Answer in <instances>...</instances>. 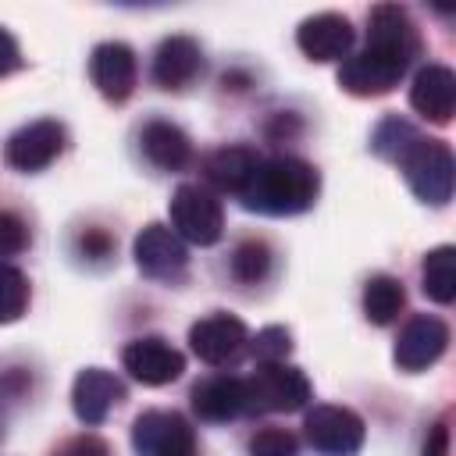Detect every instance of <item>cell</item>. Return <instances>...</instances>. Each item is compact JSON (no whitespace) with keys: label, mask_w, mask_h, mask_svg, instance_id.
I'll return each mask as SVG.
<instances>
[{"label":"cell","mask_w":456,"mask_h":456,"mask_svg":"<svg viewBox=\"0 0 456 456\" xmlns=\"http://www.w3.org/2000/svg\"><path fill=\"white\" fill-rule=\"evenodd\" d=\"M192 410L203 417V420H235L239 413H246V388H242V378H232V374H214L207 381H200L192 388Z\"/></svg>","instance_id":"obj_18"},{"label":"cell","mask_w":456,"mask_h":456,"mask_svg":"<svg viewBox=\"0 0 456 456\" xmlns=\"http://www.w3.org/2000/svg\"><path fill=\"white\" fill-rule=\"evenodd\" d=\"M132 445L139 456H196V435L185 417L171 410H146L132 424Z\"/></svg>","instance_id":"obj_7"},{"label":"cell","mask_w":456,"mask_h":456,"mask_svg":"<svg viewBox=\"0 0 456 456\" xmlns=\"http://www.w3.org/2000/svg\"><path fill=\"white\" fill-rule=\"evenodd\" d=\"M25 306H28V278L18 267L0 264V324L18 321Z\"/></svg>","instance_id":"obj_24"},{"label":"cell","mask_w":456,"mask_h":456,"mask_svg":"<svg viewBox=\"0 0 456 456\" xmlns=\"http://www.w3.org/2000/svg\"><path fill=\"white\" fill-rule=\"evenodd\" d=\"M317 189H321V178H317L314 164H306L299 157H271V160L256 164V171L246 182V189L239 192V200L256 214L289 217V214H303L306 207H314Z\"/></svg>","instance_id":"obj_2"},{"label":"cell","mask_w":456,"mask_h":456,"mask_svg":"<svg viewBox=\"0 0 456 456\" xmlns=\"http://www.w3.org/2000/svg\"><path fill=\"white\" fill-rule=\"evenodd\" d=\"M171 232L192 246H214L224 232V210L203 185H178L171 196Z\"/></svg>","instance_id":"obj_5"},{"label":"cell","mask_w":456,"mask_h":456,"mask_svg":"<svg viewBox=\"0 0 456 456\" xmlns=\"http://www.w3.org/2000/svg\"><path fill=\"white\" fill-rule=\"evenodd\" d=\"M18 64H21V50H18L14 36H11L7 28H0V78L11 75Z\"/></svg>","instance_id":"obj_32"},{"label":"cell","mask_w":456,"mask_h":456,"mask_svg":"<svg viewBox=\"0 0 456 456\" xmlns=\"http://www.w3.org/2000/svg\"><path fill=\"white\" fill-rule=\"evenodd\" d=\"M203 71V50L192 36H167L153 53V82L160 89H185Z\"/></svg>","instance_id":"obj_16"},{"label":"cell","mask_w":456,"mask_h":456,"mask_svg":"<svg viewBox=\"0 0 456 456\" xmlns=\"http://www.w3.org/2000/svg\"><path fill=\"white\" fill-rule=\"evenodd\" d=\"M125 399V385L118 374L103 370V367H86L78 370L75 385H71V406L75 417L82 424H103L107 413Z\"/></svg>","instance_id":"obj_13"},{"label":"cell","mask_w":456,"mask_h":456,"mask_svg":"<svg viewBox=\"0 0 456 456\" xmlns=\"http://www.w3.org/2000/svg\"><path fill=\"white\" fill-rule=\"evenodd\" d=\"M289 349H292V338H289V331L278 328V324L256 331V338H253V353H256L260 363H278V360L289 356Z\"/></svg>","instance_id":"obj_27"},{"label":"cell","mask_w":456,"mask_h":456,"mask_svg":"<svg viewBox=\"0 0 456 456\" xmlns=\"http://www.w3.org/2000/svg\"><path fill=\"white\" fill-rule=\"evenodd\" d=\"M395 164H399V171H403V178H406V185L413 189L417 200H424L431 207H442V203L452 200L456 164H452V153H449L445 142L417 135Z\"/></svg>","instance_id":"obj_3"},{"label":"cell","mask_w":456,"mask_h":456,"mask_svg":"<svg viewBox=\"0 0 456 456\" xmlns=\"http://www.w3.org/2000/svg\"><path fill=\"white\" fill-rule=\"evenodd\" d=\"M57 456H110V449H107V442L96 438V435H78V438H71Z\"/></svg>","instance_id":"obj_30"},{"label":"cell","mask_w":456,"mask_h":456,"mask_svg":"<svg viewBox=\"0 0 456 456\" xmlns=\"http://www.w3.org/2000/svg\"><path fill=\"white\" fill-rule=\"evenodd\" d=\"M449 346V328L442 317H431V314H417L403 324L399 338H395V349H392V360L403 367V370H424L431 367Z\"/></svg>","instance_id":"obj_11"},{"label":"cell","mask_w":456,"mask_h":456,"mask_svg":"<svg viewBox=\"0 0 456 456\" xmlns=\"http://www.w3.org/2000/svg\"><path fill=\"white\" fill-rule=\"evenodd\" d=\"M121 367L142 385H171L175 378H182L185 356L171 342L146 335V338H132L121 349Z\"/></svg>","instance_id":"obj_12"},{"label":"cell","mask_w":456,"mask_h":456,"mask_svg":"<svg viewBox=\"0 0 456 456\" xmlns=\"http://www.w3.org/2000/svg\"><path fill=\"white\" fill-rule=\"evenodd\" d=\"M28 246V224L14 210H0V256H14Z\"/></svg>","instance_id":"obj_28"},{"label":"cell","mask_w":456,"mask_h":456,"mask_svg":"<svg viewBox=\"0 0 456 456\" xmlns=\"http://www.w3.org/2000/svg\"><path fill=\"white\" fill-rule=\"evenodd\" d=\"M410 107L417 114H424L428 121L445 125L456 110V75L445 64H428L413 75L410 86Z\"/></svg>","instance_id":"obj_17"},{"label":"cell","mask_w":456,"mask_h":456,"mask_svg":"<svg viewBox=\"0 0 456 456\" xmlns=\"http://www.w3.org/2000/svg\"><path fill=\"white\" fill-rule=\"evenodd\" d=\"M246 342H249V331L235 314H210V317H203L189 328L192 353L210 367L232 363L246 349Z\"/></svg>","instance_id":"obj_10"},{"label":"cell","mask_w":456,"mask_h":456,"mask_svg":"<svg viewBox=\"0 0 456 456\" xmlns=\"http://www.w3.org/2000/svg\"><path fill=\"white\" fill-rule=\"evenodd\" d=\"M424 292L435 299V303H452L456 299V249L452 246H438L424 256Z\"/></svg>","instance_id":"obj_22"},{"label":"cell","mask_w":456,"mask_h":456,"mask_svg":"<svg viewBox=\"0 0 456 456\" xmlns=\"http://www.w3.org/2000/svg\"><path fill=\"white\" fill-rule=\"evenodd\" d=\"M242 388H246V413H292L310 403L306 374L285 360L260 363L249 378H242Z\"/></svg>","instance_id":"obj_4"},{"label":"cell","mask_w":456,"mask_h":456,"mask_svg":"<svg viewBox=\"0 0 456 456\" xmlns=\"http://www.w3.org/2000/svg\"><path fill=\"white\" fill-rule=\"evenodd\" d=\"M403 303H406V292H403V285H399L392 274H374V278H367V285H363V314H367V321H374V324H392V321L399 317Z\"/></svg>","instance_id":"obj_21"},{"label":"cell","mask_w":456,"mask_h":456,"mask_svg":"<svg viewBox=\"0 0 456 456\" xmlns=\"http://www.w3.org/2000/svg\"><path fill=\"white\" fill-rule=\"evenodd\" d=\"M249 456H299L296 435L285 428H264L249 438Z\"/></svg>","instance_id":"obj_26"},{"label":"cell","mask_w":456,"mask_h":456,"mask_svg":"<svg viewBox=\"0 0 456 456\" xmlns=\"http://www.w3.org/2000/svg\"><path fill=\"white\" fill-rule=\"evenodd\" d=\"M132 256H135V267L146 278H157V281L182 278L185 274V264H189L185 242L167 224H146L135 235V242H132Z\"/></svg>","instance_id":"obj_8"},{"label":"cell","mask_w":456,"mask_h":456,"mask_svg":"<svg viewBox=\"0 0 456 456\" xmlns=\"http://www.w3.org/2000/svg\"><path fill=\"white\" fill-rule=\"evenodd\" d=\"M135 75H139L135 53H132V46H125L118 39L100 43L89 57V78L107 100H128L135 89Z\"/></svg>","instance_id":"obj_14"},{"label":"cell","mask_w":456,"mask_h":456,"mask_svg":"<svg viewBox=\"0 0 456 456\" xmlns=\"http://www.w3.org/2000/svg\"><path fill=\"white\" fill-rule=\"evenodd\" d=\"M420 456H449V424H445V420H438V424L428 431Z\"/></svg>","instance_id":"obj_31"},{"label":"cell","mask_w":456,"mask_h":456,"mask_svg":"<svg viewBox=\"0 0 456 456\" xmlns=\"http://www.w3.org/2000/svg\"><path fill=\"white\" fill-rule=\"evenodd\" d=\"M78 253H82L86 260H107V256L114 253V239H110L103 228H86V232L78 235Z\"/></svg>","instance_id":"obj_29"},{"label":"cell","mask_w":456,"mask_h":456,"mask_svg":"<svg viewBox=\"0 0 456 456\" xmlns=\"http://www.w3.org/2000/svg\"><path fill=\"white\" fill-rule=\"evenodd\" d=\"M303 435L321 456H353L363 445V420L349 406L317 403L303 417Z\"/></svg>","instance_id":"obj_6"},{"label":"cell","mask_w":456,"mask_h":456,"mask_svg":"<svg viewBox=\"0 0 456 456\" xmlns=\"http://www.w3.org/2000/svg\"><path fill=\"white\" fill-rule=\"evenodd\" d=\"M296 43L310 61H346L353 50V25L342 14H314L296 28Z\"/></svg>","instance_id":"obj_15"},{"label":"cell","mask_w":456,"mask_h":456,"mask_svg":"<svg viewBox=\"0 0 456 456\" xmlns=\"http://www.w3.org/2000/svg\"><path fill=\"white\" fill-rule=\"evenodd\" d=\"M256 164H260L256 150H249V146H221V150H214V153L207 157L203 171H207V182H210L214 189L239 196V192L246 189V182L253 178Z\"/></svg>","instance_id":"obj_20"},{"label":"cell","mask_w":456,"mask_h":456,"mask_svg":"<svg viewBox=\"0 0 456 456\" xmlns=\"http://www.w3.org/2000/svg\"><path fill=\"white\" fill-rule=\"evenodd\" d=\"M420 132L410 125V121H403V118H385L378 128H374V139H370V146L381 153V157H388V160H399L403 157V150L417 139Z\"/></svg>","instance_id":"obj_25"},{"label":"cell","mask_w":456,"mask_h":456,"mask_svg":"<svg viewBox=\"0 0 456 456\" xmlns=\"http://www.w3.org/2000/svg\"><path fill=\"white\" fill-rule=\"evenodd\" d=\"M64 150V128L53 121V118H39V121H28L21 125L11 139H7V164L14 171H43L50 167Z\"/></svg>","instance_id":"obj_9"},{"label":"cell","mask_w":456,"mask_h":456,"mask_svg":"<svg viewBox=\"0 0 456 456\" xmlns=\"http://www.w3.org/2000/svg\"><path fill=\"white\" fill-rule=\"evenodd\" d=\"M420 53V36L410 21V14L395 4H378L367 21V46L342 61L338 86L353 96H381L413 64Z\"/></svg>","instance_id":"obj_1"},{"label":"cell","mask_w":456,"mask_h":456,"mask_svg":"<svg viewBox=\"0 0 456 456\" xmlns=\"http://www.w3.org/2000/svg\"><path fill=\"white\" fill-rule=\"evenodd\" d=\"M271 271V249L264 239H246L235 246L232 253V274L242 281V285H256L264 281Z\"/></svg>","instance_id":"obj_23"},{"label":"cell","mask_w":456,"mask_h":456,"mask_svg":"<svg viewBox=\"0 0 456 456\" xmlns=\"http://www.w3.org/2000/svg\"><path fill=\"white\" fill-rule=\"evenodd\" d=\"M139 146H142L146 160H150L153 167H160V171H178V167H185L189 157H192L189 135H185L178 125H171V121H150V125L142 128V135H139Z\"/></svg>","instance_id":"obj_19"}]
</instances>
